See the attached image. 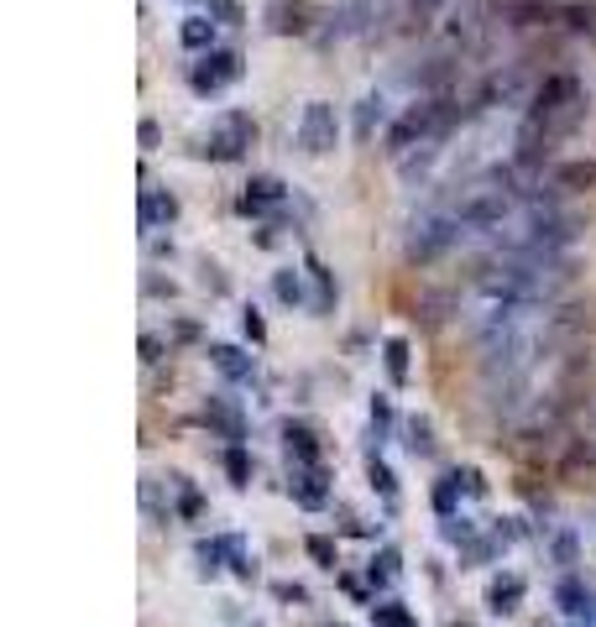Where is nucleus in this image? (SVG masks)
I'll return each instance as SVG.
<instances>
[{
	"label": "nucleus",
	"instance_id": "nucleus-1",
	"mask_svg": "<svg viewBox=\"0 0 596 627\" xmlns=\"http://www.w3.org/2000/svg\"><path fill=\"white\" fill-rule=\"evenodd\" d=\"M570 267L560 257H497L492 267H481L466 293L455 298V319L461 330L481 345L513 324L534 319L539 309L555 304V293L565 288Z\"/></svg>",
	"mask_w": 596,
	"mask_h": 627
},
{
	"label": "nucleus",
	"instance_id": "nucleus-2",
	"mask_svg": "<svg viewBox=\"0 0 596 627\" xmlns=\"http://www.w3.org/2000/svg\"><path fill=\"white\" fill-rule=\"evenodd\" d=\"M576 121H581V84H576V74H549L534 89V105H529V115H523V126H518V162H523V168H539Z\"/></svg>",
	"mask_w": 596,
	"mask_h": 627
},
{
	"label": "nucleus",
	"instance_id": "nucleus-3",
	"mask_svg": "<svg viewBox=\"0 0 596 627\" xmlns=\"http://www.w3.org/2000/svg\"><path fill=\"white\" fill-rule=\"evenodd\" d=\"M455 126V100L450 95H424L414 105H403L393 115V126L382 131V142H387V157H408V152H419V147H434V142H445V131Z\"/></svg>",
	"mask_w": 596,
	"mask_h": 627
},
{
	"label": "nucleus",
	"instance_id": "nucleus-4",
	"mask_svg": "<svg viewBox=\"0 0 596 627\" xmlns=\"http://www.w3.org/2000/svg\"><path fill=\"white\" fill-rule=\"evenodd\" d=\"M455 246H466L461 220H455L450 204H434V209H424V215L408 225V236H403V262H408V267H429V262H440L445 251H455Z\"/></svg>",
	"mask_w": 596,
	"mask_h": 627
},
{
	"label": "nucleus",
	"instance_id": "nucleus-5",
	"mask_svg": "<svg viewBox=\"0 0 596 627\" xmlns=\"http://www.w3.org/2000/svg\"><path fill=\"white\" fill-rule=\"evenodd\" d=\"M251 142H257V121H251L246 110H225V115H215V126L199 136V157L236 162V157H246Z\"/></svg>",
	"mask_w": 596,
	"mask_h": 627
},
{
	"label": "nucleus",
	"instance_id": "nucleus-6",
	"mask_svg": "<svg viewBox=\"0 0 596 627\" xmlns=\"http://www.w3.org/2000/svg\"><path fill=\"white\" fill-rule=\"evenodd\" d=\"M293 142L298 152H309V157H325L340 147V115L330 100H309L304 110H298V126H293Z\"/></svg>",
	"mask_w": 596,
	"mask_h": 627
},
{
	"label": "nucleus",
	"instance_id": "nucleus-7",
	"mask_svg": "<svg viewBox=\"0 0 596 627\" xmlns=\"http://www.w3.org/2000/svg\"><path fill=\"white\" fill-rule=\"evenodd\" d=\"M236 79H241V53L236 48H210V53H199V63L189 68L194 95H220V89H231Z\"/></svg>",
	"mask_w": 596,
	"mask_h": 627
},
{
	"label": "nucleus",
	"instance_id": "nucleus-8",
	"mask_svg": "<svg viewBox=\"0 0 596 627\" xmlns=\"http://www.w3.org/2000/svg\"><path fill=\"white\" fill-rule=\"evenodd\" d=\"M288 492H293L298 507L319 513V507L330 502V471H325V460H319V466H293V460H288Z\"/></svg>",
	"mask_w": 596,
	"mask_h": 627
},
{
	"label": "nucleus",
	"instance_id": "nucleus-9",
	"mask_svg": "<svg viewBox=\"0 0 596 627\" xmlns=\"http://www.w3.org/2000/svg\"><path fill=\"white\" fill-rule=\"evenodd\" d=\"M288 204V183L283 178H272V173H257L246 183V194H241V215H272V209H283Z\"/></svg>",
	"mask_w": 596,
	"mask_h": 627
},
{
	"label": "nucleus",
	"instance_id": "nucleus-10",
	"mask_svg": "<svg viewBox=\"0 0 596 627\" xmlns=\"http://www.w3.org/2000/svg\"><path fill=\"white\" fill-rule=\"evenodd\" d=\"M210 366L225 382H257V356H246L241 345H210Z\"/></svg>",
	"mask_w": 596,
	"mask_h": 627
},
{
	"label": "nucleus",
	"instance_id": "nucleus-11",
	"mask_svg": "<svg viewBox=\"0 0 596 627\" xmlns=\"http://www.w3.org/2000/svg\"><path fill=\"white\" fill-rule=\"evenodd\" d=\"M387 126H393V105H387V95L377 89V95H366L356 105V142H372V136L387 131Z\"/></svg>",
	"mask_w": 596,
	"mask_h": 627
},
{
	"label": "nucleus",
	"instance_id": "nucleus-12",
	"mask_svg": "<svg viewBox=\"0 0 596 627\" xmlns=\"http://www.w3.org/2000/svg\"><path fill=\"white\" fill-rule=\"evenodd\" d=\"M283 450L293 466H319L325 460V450H319V434L309 424H283Z\"/></svg>",
	"mask_w": 596,
	"mask_h": 627
},
{
	"label": "nucleus",
	"instance_id": "nucleus-13",
	"mask_svg": "<svg viewBox=\"0 0 596 627\" xmlns=\"http://www.w3.org/2000/svg\"><path fill=\"white\" fill-rule=\"evenodd\" d=\"M204 424L220 429L231 445H241V439H246V418H241V408L231 398H210V403H204Z\"/></svg>",
	"mask_w": 596,
	"mask_h": 627
},
{
	"label": "nucleus",
	"instance_id": "nucleus-14",
	"mask_svg": "<svg viewBox=\"0 0 596 627\" xmlns=\"http://www.w3.org/2000/svg\"><path fill=\"white\" fill-rule=\"evenodd\" d=\"M178 220V199L168 189H142V230L152 236V230H168Z\"/></svg>",
	"mask_w": 596,
	"mask_h": 627
},
{
	"label": "nucleus",
	"instance_id": "nucleus-15",
	"mask_svg": "<svg viewBox=\"0 0 596 627\" xmlns=\"http://www.w3.org/2000/svg\"><path fill=\"white\" fill-rule=\"evenodd\" d=\"M523 575H497L492 586H487V612L492 617H508V612H518V601H523Z\"/></svg>",
	"mask_w": 596,
	"mask_h": 627
},
{
	"label": "nucleus",
	"instance_id": "nucleus-16",
	"mask_svg": "<svg viewBox=\"0 0 596 627\" xmlns=\"http://www.w3.org/2000/svg\"><path fill=\"white\" fill-rule=\"evenodd\" d=\"M178 42L189 53H210V48H220V21H210V16H189L178 27Z\"/></svg>",
	"mask_w": 596,
	"mask_h": 627
},
{
	"label": "nucleus",
	"instance_id": "nucleus-17",
	"mask_svg": "<svg viewBox=\"0 0 596 627\" xmlns=\"http://www.w3.org/2000/svg\"><path fill=\"white\" fill-rule=\"evenodd\" d=\"M555 601H560V612H570V617H591L596 612V596L581 586V580H560Z\"/></svg>",
	"mask_w": 596,
	"mask_h": 627
},
{
	"label": "nucleus",
	"instance_id": "nucleus-18",
	"mask_svg": "<svg viewBox=\"0 0 596 627\" xmlns=\"http://www.w3.org/2000/svg\"><path fill=\"white\" fill-rule=\"evenodd\" d=\"M382 366H387V377H393V387L408 382V340L403 335H387L382 340Z\"/></svg>",
	"mask_w": 596,
	"mask_h": 627
},
{
	"label": "nucleus",
	"instance_id": "nucleus-19",
	"mask_svg": "<svg viewBox=\"0 0 596 627\" xmlns=\"http://www.w3.org/2000/svg\"><path fill=\"white\" fill-rule=\"evenodd\" d=\"M461 492H466V471H450L440 486H434V513L455 518V502H461Z\"/></svg>",
	"mask_w": 596,
	"mask_h": 627
},
{
	"label": "nucleus",
	"instance_id": "nucleus-20",
	"mask_svg": "<svg viewBox=\"0 0 596 627\" xmlns=\"http://www.w3.org/2000/svg\"><path fill=\"white\" fill-rule=\"evenodd\" d=\"M304 272L314 277V288H319V293H314V309H335V277H330V267L319 262V257H309Z\"/></svg>",
	"mask_w": 596,
	"mask_h": 627
},
{
	"label": "nucleus",
	"instance_id": "nucleus-21",
	"mask_svg": "<svg viewBox=\"0 0 596 627\" xmlns=\"http://www.w3.org/2000/svg\"><path fill=\"white\" fill-rule=\"evenodd\" d=\"M403 445H408V455H419V460H429L434 455V429H429V418H408L403 424Z\"/></svg>",
	"mask_w": 596,
	"mask_h": 627
},
{
	"label": "nucleus",
	"instance_id": "nucleus-22",
	"mask_svg": "<svg viewBox=\"0 0 596 627\" xmlns=\"http://www.w3.org/2000/svg\"><path fill=\"white\" fill-rule=\"evenodd\" d=\"M372 627H419V617L403 607V601H377L372 607Z\"/></svg>",
	"mask_w": 596,
	"mask_h": 627
},
{
	"label": "nucleus",
	"instance_id": "nucleus-23",
	"mask_svg": "<svg viewBox=\"0 0 596 627\" xmlns=\"http://www.w3.org/2000/svg\"><path fill=\"white\" fill-rule=\"evenodd\" d=\"M272 293H278V298H283V304H288V309H298V304H304V277H298L293 267H283V272H272Z\"/></svg>",
	"mask_w": 596,
	"mask_h": 627
},
{
	"label": "nucleus",
	"instance_id": "nucleus-24",
	"mask_svg": "<svg viewBox=\"0 0 596 627\" xmlns=\"http://www.w3.org/2000/svg\"><path fill=\"white\" fill-rule=\"evenodd\" d=\"M309 560L319 565V570H335L340 565V549H335V539H330V533H309Z\"/></svg>",
	"mask_w": 596,
	"mask_h": 627
},
{
	"label": "nucleus",
	"instance_id": "nucleus-25",
	"mask_svg": "<svg viewBox=\"0 0 596 627\" xmlns=\"http://www.w3.org/2000/svg\"><path fill=\"white\" fill-rule=\"evenodd\" d=\"M560 189H591L596 183V162H565V168L555 173Z\"/></svg>",
	"mask_w": 596,
	"mask_h": 627
},
{
	"label": "nucleus",
	"instance_id": "nucleus-26",
	"mask_svg": "<svg viewBox=\"0 0 596 627\" xmlns=\"http://www.w3.org/2000/svg\"><path fill=\"white\" fill-rule=\"evenodd\" d=\"M366 481H372V492H382V502H398V481H393V471H387L377 455L366 460Z\"/></svg>",
	"mask_w": 596,
	"mask_h": 627
},
{
	"label": "nucleus",
	"instance_id": "nucleus-27",
	"mask_svg": "<svg viewBox=\"0 0 596 627\" xmlns=\"http://www.w3.org/2000/svg\"><path fill=\"white\" fill-rule=\"evenodd\" d=\"M225 476H231V486H251V455H246V445L225 450Z\"/></svg>",
	"mask_w": 596,
	"mask_h": 627
},
{
	"label": "nucleus",
	"instance_id": "nucleus-28",
	"mask_svg": "<svg viewBox=\"0 0 596 627\" xmlns=\"http://www.w3.org/2000/svg\"><path fill=\"white\" fill-rule=\"evenodd\" d=\"M393 575H398V554H393V549H382L377 560H372V570H366V580H372V586H387Z\"/></svg>",
	"mask_w": 596,
	"mask_h": 627
},
{
	"label": "nucleus",
	"instance_id": "nucleus-29",
	"mask_svg": "<svg viewBox=\"0 0 596 627\" xmlns=\"http://www.w3.org/2000/svg\"><path fill=\"white\" fill-rule=\"evenodd\" d=\"M199 6L210 11V16H220V27H236V21H241V6H236V0H199Z\"/></svg>",
	"mask_w": 596,
	"mask_h": 627
},
{
	"label": "nucleus",
	"instance_id": "nucleus-30",
	"mask_svg": "<svg viewBox=\"0 0 596 627\" xmlns=\"http://www.w3.org/2000/svg\"><path fill=\"white\" fill-rule=\"evenodd\" d=\"M241 330H246V340H251V345H262V340H267V324H262V314H257V309H246V314H241Z\"/></svg>",
	"mask_w": 596,
	"mask_h": 627
},
{
	"label": "nucleus",
	"instance_id": "nucleus-31",
	"mask_svg": "<svg viewBox=\"0 0 596 627\" xmlns=\"http://www.w3.org/2000/svg\"><path fill=\"white\" fill-rule=\"evenodd\" d=\"M445 539H455V544L476 539V523H471V518H445Z\"/></svg>",
	"mask_w": 596,
	"mask_h": 627
},
{
	"label": "nucleus",
	"instance_id": "nucleus-32",
	"mask_svg": "<svg viewBox=\"0 0 596 627\" xmlns=\"http://www.w3.org/2000/svg\"><path fill=\"white\" fill-rule=\"evenodd\" d=\"M199 507H204V502H199V492H194V486H183V476H178V513H183V518H194Z\"/></svg>",
	"mask_w": 596,
	"mask_h": 627
},
{
	"label": "nucleus",
	"instance_id": "nucleus-33",
	"mask_svg": "<svg viewBox=\"0 0 596 627\" xmlns=\"http://www.w3.org/2000/svg\"><path fill=\"white\" fill-rule=\"evenodd\" d=\"M372 424H377V434L393 429V403H387V398H372Z\"/></svg>",
	"mask_w": 596,
	"mask_h": 627
},
{
	"label": "nucleus",
	"instance_id": "nucleus-34",
	"mask_svg": "<svg viewBox=\"0 0 596 627\" xmlns=\"http://www.w3.org/2000/svg\"><path fill=\"white\" fill-rule=\"evenodd\" d=\"M142 361H147V366L163 361V340H157V335H142Z\"/></svg>",
	"mask_w": 596,
	"mask_h": 627
},
{
	"label": "nucleus",
	"instance_id": "nucleus-35",
	"mask_svg": "<svg viewBox=\"0 0 596 627\" xmlns=\"http://www.w3.org/2000/svg\"><path fill=\"white\" fill-rule=\"evenodd\" d=\"M272 596H278V601H304V586H293V580H278V586H272Z\"/></svg>",
	"mask_w": 596,
	"mask_h": 627
},
{
	"label": "nucleus",
	"instance_id": "nucleus-36",
	"mask_svg": "<svg viewBox=\"0 0 596 627\" xmlns=\"http://www.w3.org/2000/svg\"><path fill=\"white\" fill-rule=\"evenodd\" d=\"M157 142H163V131H157V121H142V152H157Z\"/></svg>",
	"mask_w": 596,
	"mask_h": 627
},
{
	"label": "nucleus",
	"instance_id": "nucleus-37",
	"mask_svg": "<svg viewBox=\"0 0 596 627\" xmlns=\"http://www.w3.org/2000/svg\"><path fill=\"white\" fill-rule=\"evenodd\" d=\"M555 554H560V565H576V539H570V533H565V539L555 544Z\"/></svg>",
	"mask_w": 596,
	"mask_h": 627
}]
</instances>
